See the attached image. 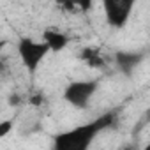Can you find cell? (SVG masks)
<instances>
[{
  "mask_svg": "<svg viewBox=\"0 0 150 150\" xmlns=\"http://www.w3.org/2000/svg\"><path fill=\"white\" fill-rule=\"evenodd\" d=\"M111 115H103L101 118L83 124L80 127H74L67 132H62L55 138V148L58 150H85L90 146L92 139L111 124Z\"/></svg>",
  "mask_w": 150,
  "mask_h": 150,
  "instance_id": "6da1fadb",
  "label": "cell"
},
{
  "mask_svg": "<svg viewBox=\"0 0 150 150\" xmlns=\"http://www.w3.org/2000/svg\"><path fill=\"white\" fill-rule=\"evenodd\" d=\"M16 51H18L21 65L27 69V72L30 76H34V74L39 71L42 60L48 57L50 48L46 46V42L42 39L35 41L32 37H21L18 41V44H16Z\"/></svg>",
  "mask_w": 150,
  "mask_h": 150,
  "instance_id": "7a4b0ae2",
  "label": "cell"
},
{
  "mask_svg": "<svg viewBox=\"0 0 150 150\" xmlns=\"http://www.w3.org/2000/svg\"><path fill=\"white\" fill-rule=\"evenodd\" d=\"M99 83L92 81V80H74L69 81L65 90H64V99L65 103H69L74 108H87L94 97V94L97 92Z\"/></svg>",
  "mask_w": 150,
  "mask_h": 150,
  "instance_id": "3957f363",
  "label": "cell"
},
{
  "mask_svg": "<svg viewBox=\"0 0 150 150\" xmlns=\"http://www.w3.org/2000/svg\"><path fill=\"white\" fill-rule=\"evenodd\" d=\"M138 0H103V11L106 21L113 28H124L132 16Z\"/></svg>",
  "mask_w": 150,
  "mask_h": 150,
  "instance_id": "277c9868",
  "label": "cell"
},
{
  "mask_svg": "<svg viewBox=\"0 0 150 150\" xmlns=\"http://www.w3.org/2000/svg\"><path fill=\"white\" fill-rule=\"evenodd\" d=\"M41 37H42V41L46 42V46L50 48V53H58V51L65 50L67 44H69V37H67L62 30L53 28V27L44 28L42 34H41Z\"/></svg>",
  "mask_w": 150,
  "mask_h": 150,
  "instance_id": "5b68a950",
  "label": "cell"
},
{
  "mask_svg": "<svg viewBox=\"0 0 150 150\" xmlns=\"http://www.w3.org/2000/svg\"><path fill=\"white\" fill-rule=\"evenodd\" d=\"M65 2L69 4L71 9H78L81 13H88L92 9V4L94 0H65Z\"/></svg>",
  "mask_w": 150,
  "mask_h": 150,
  "instance_id": "8992f818",
  "label": "cell"
},
{
  "mask_svg": "<svg viewBox=\"0 0 150 150\" xmlns=\"http://www.w3.org/2000/svg\"><path fill=\"white\" fill-rule=\"evenodd\" d=\"M117 58H118V64L122 67H134L138 64V60H139V57H136V55H125V53L118 55Z\"/></svg>",
  "mask_w": 150,
  "mask_h": 150,
  "instance_id": "52a82bcc",
  "label": "cell"
},
{
  "mask_svg": "<svg viewBox=\"0 0 150 150\" xmlns=\"http://www.w3.org/2000/svg\"><path fill=\"white\" fill-rule=\"evenodd\" d=\"M13 125H14L13 120H2V122H0V138L7 136V134L13 131Z\"/></svg>",
  "mask_w": 150,
  "mask_h": 150,
  "instance_id": "ba28073f",
  "label": "cell"
},
{
  "mask_svg": "<svg viewBox=\"0 0 150 150\" xmlns=\"http://www.w3.org/2000/svg\"><path fill=\"white\" fill-rule=\"evenodd\" d=\"M6 44H7V41H0V53H2V50L6 48Z\"/></svg>",
  "mask_w": 150,
  "mask_h": 150,
  "instance_id": "9c48e42d",
  "label": "cell"
}]
</instances>
